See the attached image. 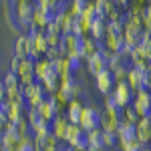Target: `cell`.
Wrapping results in <instances>:
<instances>
[{
    "label": "cell",
    "mask_w": 151,
    "mask_h": 151,
    "mask_svg": "<svg viewBox=\"0 0 151 151\" xmlns=\"http://www.w3.org/2000/svg\"><path fill=\"white\" fill-rule=\"evenodd\" d=\"M12 8H14V16L18 20V26L22 32H30V20H32V10H35V4H30L28 0H16L12 2Z\"/></svg>",
    "instance_id": "6da1fadb"
},
{
    "label": "cell",
    "mask_w": 151,
    "mask_h": 151,
    "mask_svg": "<svg viewBox=\"0 0 151 151\" xmlns=\"http://www.w3.org/2000/svg\"><path fill=\"white\" fill-rule=\"evenodd\" d=\"M81 40H83V38H79L77 35L69 32V35L63 36V42H60V48H63L65 57L70 58L75 65L81 60Z\"/></svg>",
    "instance_id": "7a4b0ae2"
},
{
    "label": "cell",
    "mask_w": 151,
    "mask_h": 151,
    "mask_svg": "<svg viewBox=\"0 0 151 151\" xmlns=\"http://www.w3.org/2000/svg\"><path fill=\"white\" fill-rule=\"evenodd\" d=\"M79 125H81V129L85 131V133L99 129V125H101V109H97V107H93V105H85Z\"/></svg>",
    "instance_id": "3957f363"
},
{
    "label": "cell",
    "mask_w": 151,
    "mask_h": 151,
    "mask_svg": "<svg viewBox=\"0 0 151 151\" xmlns=\"http://www.w3.org/2000/svg\"><path fill=\"white\" fill-rule=\"evenodd\" d=\"M121 125V111L119 109H101V125L103 133H117Z\"/></svg>",
    "instance_id": "277c9868"
},
{
    "label": "cell",
    "mask_w": 151,
    "mask_h": 151,
    "mask_svg": "<svg viewBox=\"0 0 151 151\" xmlns=\"http://www.w3.org/2000/svg\"><path fill=\"white\" fill-rule=\"evenodd\" d=\"M111 97H113V101H115L117 109L123 111L125 107H131L133 99H135V93L129 89L127 83H117L115 89H113V93H111Z\"/></svg>",
    "instance_id": "5b68a950"
},
{
    "label": "cell",
    "mask_w": 151,
    "mask_h": 151,
    "mask_svg": "<svg viewBox=\"0 0 151 151\" xmlns=\"http://www.w3.org/2000/svg\"><path fill=\"white\" fill-rule=\"evenodd\" d=\"M22 97H24V103L28 105V109H38V105L47 99L40 83H32V85L22 87Z\"/></svg>",
    "instance_id": "8992f818"
},
{
    "label": "cell",
    "mask_w": 151,
    "mask_h": 151,
    "mask_svg": "<svg viewBox=\"0 0 151 151\" xmlns=\"http://www.w3.org/2000/svg\"><path fill=\"white\" fill-rule=\"evenodd\" d=\"M131 107H133V111L137 113L139 119L149 117L151 115V93H149V91H145V89L139 91V93H135V99H133Z\"/></svg>",
    "instance_id": "52a82bcc"
},
{
    "label": "cell",
    "mask_w": 151,
    "mask_h": 151,
    "mask_svg": "<svg viewBox=\"0 0 151 151\" xmlns=\"http://www.w3.org/2000/svg\"><path fill=\"white\" fill-rule=\"evenodd\" d=\"M30 35V40H32V60L36 58L45 57V52L48 50V45H47V32H42V30H30L28 32Z\"/></svg>",
    "instance_id": "ba28073f"
},
{
    "label": "cell",
    "mask_w": 151,
    "mask_h": 151,
    "mask_svg": "<svg viewBox=\"0 0 151 151\" xmlns=\"http://www.w3.org/2000/svg\"><path fill=\"white\" fill-rule=\"evenodd\" d=\"M14 57H18V58L32 57V40H30L28 32H22V35L16 36V40H14Z\"/></svg>",
    "instance_id": "9c48e42d"
},
{
    "label": "cell",
    "mask_w": 151,
    "mask_h": 151,
    "mask_svg": "<svg viewBox=\"0 0 151 151\" xmlns=\"http://www.w3.org/2000/svg\"><path fill=\"white\" fill-rule=\"evenodd\" d=\"M55 73H57V65L50 63L48 58L40 57V58L35 60V79H36V83H42L47 77L55 75Z\"/></svg>",
    "instance_id": "30bf717a"
},
{
    "label": "cell",
    "mask_w": 151,
    "mask_h": 151,
    "mask_svg": "<svg viewBox=\"0 0 151 151\" xmlns=\"http://www.w3.org/2000/svg\"><path fill=\"white\" fill-rule=\"evenodd\" d=\"M123 47H125V42H123V32H117V30H113V28L107 24V32H105V38H103V48L111 50V52H119Z\"/></svg>",
    "instance_id": "8fae6325"
},
{
    "label": "cell",
    "mask_w": 151,
    "mask_h": 151,
    "mask_svg": "<svg viewBox=\"0 0 151 151\" xmlns=\"http://www.w3.org/2000/svg\"><path fill=\"white\" fill-rule=\"evenodd\" d=\"M36 111H38V117H40L45 123H48V125H50V123H52V121H55V119L60 115V111H58L57 103H55L50 97H47L42 103L38 105V109H36Z\"/></svg>",
    "instance_id": "7c38bea8"
},
{
    "label": "cell",
    "mask_w": 151,
    "mask_h": 151,
    "mask_svg": "<svg viewBox=\"0 0 151 151\" xmlns=\"http://www.w3.org/2000/svg\"><path fill=\"white\" fill-rule=\"evenodd\" d=\"M95 83H97V91L103 95V97L113 93V89H115V85H117L115 79H113V73L109 69H105L101 75H97L95 77Z\"/></svg>",
    "instance_id": "4fadbf2b"
},
{
    "label": "cell",
    "mask_w": 151,
    "mask_h": 151,
    "mask_svg": "<svg viewBox=\"0 0 151 151\" xmlns=\"http://www.w3.org/2000/svg\"><path fill=\"white\" fill-rule=\"evenodd\" d=\"M129 89L133 91V93H139L145 89V73L139 69H135V67H129V73H127V81Z\"/></svg>",
    "instance_id": "5bb4252c"
},
{
    "label": "cell",
    "mask_w": 151,
    "mask_h": 151,
    "mask_svg": "<svg viewBox=\"0 0 151 151\" xmlns=\"http://www.w3.org/2000/svg\"><path fill=\"white\" fill-rule=\"evenodd\" d=\"M101 48H103L101 42H97V40L91 38V36H85V38L81 40V58H83V60H89L91 57L99 55Z\"/></svg>",
    "instance_id": "9a60e30c"
},
{
    "label": "cell",
    "mask_w": 151,
    "mask_h": 151,
    "mask_svg": "<svg viewBox=\"0 0 151 151\" xmlns=\"http://www.w3.org/2000/svg\"><path fill=\"white\" fill-rule=\"evenodd\" d=\"M83 109H85V105H83L79 99H73V101L69 103V107L65 109V117H67V121L73 123V125H79L81 115H83Z\"/></svg>",
    "instance_id": "2e32d148"
},
{
    "label": "cell",
    "mask_w": 151,
    "mask_h": 151,
    "mask_svg": "<svg viewBox=\"0 0 151 151\" xmlns=\"http://www.w3.org/2000/svg\"><path fill=\"white\" fill-rule=\"evenodd\" d=\"M26 119V109H24V103L20 105H14V103H8V111H6V121L16 125Z\"/></svg>",
    "instance_id": "e0dca14e"
},
{
    "label": "cell",
    "mask_w": 151,
    "mask_h": 151,
    "mask_svg": "<svg viewBox=\"0 0 151 151\" xmlns=\"http://www.w3.org/2000/svg\"><path fill=\"white\" fill-rule=\"evenodd\" d=\"M35 139V151H57L58 149V139L50 133L48 137H32Z\"/></svg>",
    "instance_id": "ac0fdd59"
},
{
    "label": "cell",
    "mask_w": 151,
    "mask_h": 151,
    "mask_svg": "<svg viewBox=\"0 0 151 151\" xmlns=\"http://www.w3.org/2000/svg\"><path fill=\"white\" fill-rule=\"evenodd\" d=\"M67 127H69V121L65 115H58L52 123H50V133L55 135V139L65 141V133H67Z\"/></svg>",
    "instance_id": "d6986e66"
},
{
    "label": "cell",
    "mask_w": 151,
    "mask_h": 151,
    "mask_svg": "<svg viewBox=\"0 0 151 151\" xmlns=\"http://www.w3.org/2000/svg\"><path fill=\"white\" fill-rule=\"evenodd\" d=\"M4 20L8 24V28H10L14 35H22V30H20V26H18V20H16V16H14V8H12V2H4Z\"/></svg>",
    "instance_id": "ffe728a7"
},
{
    "label": "cell",
    "mask_w": 151,
    "mask_h": 151,
    "mask_svg": "<svg viewBox=\"0 0 151 151\" xmlns=\"http://www.w3.org/2000/svg\"><path fill=\"white\" fill-rule=\"evenodd\" d=\"M105 32H107V20L105 18H95L93 20V24H91V32H89V36L91 38H95L97 42H101L105 38Z\"/></svg>",
    "instance_id": "44dd1931"
},
{
    "label": "cell",
    "mask_w": 151,
    "mask_h": 151,
    "mask_svg": "<svg viewBox=\"0 0 151 151\" xmlns=\"http://www.w3.org/2000/svg\"><path fill=\"white\" fill-rule=\"evenodd\" d=\"M55 65H57V75H58V79H70V77H73V69H75V63H73L70 58L63 57L60 60H57Z\"/></svg>",
    "instance_id": "7402d4cb"
},
{
    "label": "cell",
    "mask_w": 151,
    "mask_h": 151,
    "mask_svg": "<svg viewBox=\"0 0 151 151\" xmlns=\"http://www.w3.org/2000/svg\"><path fill=\"white\" fill-rule=\"evenodd\" d=\"M105 69H107V63H105V58L101 57V52H99V55H95V57H91L89 60H87V70H89L93 77L101 75Z\"/></svg>",
    "instance_id": "603a6c76"
},
{
    "label": "cell",
    "mask_w": 151,
    "mask_h": 151,
    "mask_svg": "<svg viewBox=\"0 0 151 151\" xmlns=\"http://www.w3.org/2000/svg\"><path fill=\"white\" fill-rule=\"evenodd\" d=\"M91 24L89 20H85L83 16H79V18H75L73 20V35H77L79 38H85V36H89V32H91Z\"/></svg>",
    "instance_id": "cb8c5ba5"
},
{
    "label": "cell",
    "mask_w": 151,
    "mask_h": 151,
    "mask_svg": "<svg viewBox=\"0 0 151 151\" xmlns=\"http://www.w3.org/2000/svg\"><path fill=\"white\" fill-rule=\"evenodd\" d=\"M87 145H89V149H99V147H103V131H101V129L89 131V133H87Z\"/></svg>",
    "instance_id": "d4e9b609"
},
{
    "label": "cell",
    "mask_w": 151,
    "mask_h": 151,
    "mask_svg": "<svg viewBox=\"0 0 151 151\" xmlns=\"http://www.w3.org/2000/svg\"><path fill=\"white\" fill-rule=\"evenodd\" d=\"M50 99L57 103L58 111H60V115H65V109H67V107H69V103H70V97H69V95L65 93V91H60V89H58V91L52 95Z\"/></svg>",
    "instance_id": "484cf974"
},
{
    "label": "cell",
    "mask_w": 151,
    "mask_h": 151,
    "mask_svg": "<svg viewBox=\"0 0 151 151\" xmlns=\"http://www.w3.org/2000/svg\"><path fill=\"white\" fill-rule=\"evenodd\" d=\"M85 4H87L85 0H73V2H69L65 8H67V12L73 16V20H75V18H79V16H81V12H83V8H85Z\"/></svg>",
    "instance_id": "4316f807"
},
{
    "label": "cell",
    "mask_w": 151,
    "mask_h": 151,
    "mask_svg": "<svg viewBox=\"0 0 151 151\" xmlns=\"http://www.w3.org/2000/svg\"><path fill=\"white\" fill-rule=\"evenodd\" d=\"M30 133H32V137H48L50 135V125L45 123V121H40L38 125H35L30 129Z\"/></svg>",
    "instance_id": "83f0119b"
},
{
    "label": "cell",
    "mask_w": 151,
    "mask_h": 151,
    "mask_svg": "<svg viewBox=\"0 0 151 151\" xmlns=\"http://www.w3.org/2000/svg\"><path fill=\"white\" fill-rule=\"evenodd\" d=\"M121 121H123V123H131V125H137L139 117L133 111V107H125V109L121 111Z\"/></svg>",
    "instance_id": "f1b7e54d"
},
{
    "label": "cell",
    "mask_w": 151,
    "mask_h": 151,
    "mask_svg": "<svg viewBox=\"0 0 151 151\" xmlns=\"http://www.w3.org/2000/svg\"><path fill=\"white\" fill-rule=\"evenodd\" d=\"M81 16L85 20H89V22H93L95 18H99V14H97V8H95V2H87L85 4V8H83Z\"/></svg>",
    "instance_id": "f546056e"
},
{
    "label": "cell",
    "mask_w": 151,
    "mask_h": 151,
    "mask_svg": "<svg viewBox=\"0 0 151 151\" xmlns=\"http://www.w3.org/2000/svg\"><path fill=\"white\" fill-rule=\"evenodd\" d=\"M60 42H63V36L58 35V32H47L48 48H60Z\"/></svg>",
    "instance_id": "4dcf8cb0"
},
{
    "label": "cell",
    "mask_w": 151,
    "mask_h": 151,
    "mask_svg": "<svg viewBox=\"0 0 151 151\" xmlns=\"http://www.w3.org/2000/svg\"><path fill=\"white\" fill-rule=\"evenodd\" d=\"M16 151H35V139H32V135H26L20 139L18 143V149Z\"/></svg>",
    "instance_id": "1f68e13d"
},
{
    "label": "cell",
    "mask_w": 151,
    "mask_h": 151,
    "mask_svg": "<svg viewBox=\"0 0 151 151\" xmlns=\"http://www.w3.org/2000/svg\"><path fill=\"white\" fill-rule=\"evenodd\" d=\"M127 73H129L127 65H123V67L115 69V70H113V79H115V83H125V81H127Z\"/></svg>",
    "instance_id": "d6a6232c"
},
{
    "label": "cell",
    "mask_w": 151,
    "mask_h": 151,
    "mask_svg": "<svg viewBox=\"0 0 151 151\" xmlns=\"http://www.w3.org/2000/svg\"><path fill=\"white\" fill-rule=\"evenodd\" d=\"M115 145H117L115 133H103V147H105V149H107V151L115 149Z\"/></svg>",
    "instance_id": "836d02e7"
},
{
    "label": "cell",
    "mask_w": 151,
    "mask_h": 151,
    "mask_svg": "<svg viewBox=\"0 0 151 151\" xmlns=\"http://www.w3.org/2000/svg\"><path fill=\"white\" fill-rule=\"evenodd\" d=\"M145 91L151 93V67L145 70Z\"/></svg>",
    "instance_id": "e575fe53"
},
{
    "label": "cell",
    "mask_w": 151,
    "mask_h": 151,
    "mask_svg": "<svg viewBox=\"0 0 151 151\" xmlns=\"http://www.w3.org/2000/svg\"><path fill=\"white\" fill-rule=\"evenodd\" d=\"M18 63H20V58H18V57H12V60H10V73L16 75V70H18Z\"/></svg>",
    "instance_id": "d590c367"
},
{
    "label": "cell",
    "mask_w": 151,
    "mask_h": 151,
    "mask_svg": "<svg viewBox=\"0 0 151 151\" xmlns=\"http://www.w3.org/2000/svg\"><path fill=\"white\" fill-rule=\"evenodd\" d=\"M4 101H6V91H4V81L0 77V103H4Z\"/></svg>",
    "instance_id": "8d00e7d4"
},
{
    "label": "cell",
    "mask_w": 151,
    "mask_h": 151,
    "mask_svg": "<svg viewBox=\"0 0 151 151\" xmlns=\"http://www.w3.org/2000/svg\"><path fill=\"white\" fill-rule=\"evenodd\" d=\"M145 16L151 20V2H147V8H145Z\"/></svg>",
    "instance_id": "74e56055"
},
{
    "label": "cell",
    "mask_w": 151,
    "mask_h": 151,
    "mask_svg": "<svg viewBox=\"0 0 151 151\" xmlns=\"http://www.w3.org/2000/svg\"><path fill=\"white\" fill-rule=\"evenodd\" d=\"M141 151H151V145H141Z\"/></svg>",
    "instance_id": "f35d334b"
},
{
    "label": "cell",
    "mask_w": 151,
    "mask_h": 151,
    "mask_svg": "<svg viewBox=\"0 0 151 151\" xmlns=\"http://www.w3.org/2000/svg\"><path fill=\"white\" fill-rule=\"evenodd\" d=\"M87 151H107V149H103V147H99V149H87Z\"/></svg>",
    "instance_id": "ab89813d"
},
{
    "label": "cell",
    "mask_w": 151,
    "mask_h": 151,
    "mask_svg": "<svg viewBox=\"0 0 151 151\" xmlns=\"http://www.w3.org/2000/svg\"><path fill=\"white\" fill-rule=\"evenodd\" d=\"M109 151H121V149H109Z\"/></svg>",
    "instance_id": "60d3db41"
},
{
    "label": "cell",
    "mask_w": 151,
    "mask_h": 151,
    "mask_svg": "<svg viewBox=\"0 0 151 151\" xmlns=\"http://www.w3.org/2000/svg\"><path fill=\"white\" fill-rule=\"evenodd\" d=\"M67 151H75V149H70V147H69V149H67Z\"/></svg>",
    "instance_id": "b9f144b4"
}]
</instances>
